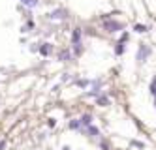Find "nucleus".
I'll return each mask as SVG.
<instances>
[{
  "label": "nucleus",
  "mask_w": 156,
  "mask_h": 150,
  "mask_svg": "<svg viewBox=\"0 0 156 150\" xmlns=\"http://www.w3.org/2000/svg\"><path fill=\"white\" fill-rule=\"evenodd\" d=\"M136 30H137V32H145V30H147V28H145L143 25H137V26H136Z\"/></svg>",
  "instance_id": "nucleus-10"
},
{
  "label": "nucleus",
  "mask_w": 156,
  "mask_h": 150,
  "mask_svg": "<svg viewBox=\"0 0 156 150\" xmlns=\"http://www.w3.org/2000/svg\"><path fill=\"white\" fill-rule=\"evenodd\" d=\"M49 53H51V45H49V43H45V45L41 47V54H49Z\"/></svg>",
  "instance_id": "nucleus-4"
},
{
  "label": "nucleus",
  "mask_w": 156,
  "mask_h": 150,
  "mask_svg": "<svg viewBox=\"0 0 156 150\" xmlns=\"http://www.w3.org/2000/svg\"><path fill=\"white\" fill-rule=\"evenodd\" d=\"M100 105H109V99L107 98H100Z\"/></svg>",
  "instance_id": "nucleus-8"
},
{
  "label": "nucleus",
  "mask_w": 156,
  "mask_h": 150,
  "mask_svg": "<svg viewBox=\"0 0 156 150\" xmlns=\"http://www.w3.org/2000/svg\"><path fill=\"white\" fill-rule=\"evenodd\" d=\"M122 53H124V45L119 41V43H117V54H122Z\"/></svg>",
  "instance_id": "nucleus-6"
},
{
  "label": "nucleus",
  "mask_w": 156,
  "mask_h": 150,
  "mask_svg": "<svg viewBox=\"0 0 156 150\" xmlns=\"http://www.w3.org/2000/svg\"><path fill=\"white\" fill-rule=\"evenodd\" d=\"M53 17L57 19V17H66V15H64V11H55V13H53Z\"/></svg>",
  "instance_id": "nucleus-7"
},
{
  "label": "nucleus",
  "mask_w": 156,
  "mask_h": 150,
  "mask_svg": "<svg viewBox=\"0 0 156 150\" xmlns=\"http://www.w3.org/2000/svg\"><path fill=\"white\" fill-rule=\"evenodd\" d=\"M25 6H30V8H34V6H38V0H21Z\"/></svg>",
  "instance_id": "nucleus-3"
},
{
  "label": "nucleus",
  "mask_w": 156,
  "mask_h": 150,
  "mask_svg": "<svg viewBox=\"0 0 156 150\" xmlns=\"http://www.w3.org/2000/svg\"><path fill=\"white\" fill-rule=\"evenodd\" d=\"M83 122H85V124H90V122H92V118L87 114V117H83Z\"/></svg>",
  "instance_id": "nucleus-9"
},
{
  "label": "nucleus",
  "mask_w": 156,
  "mask_h": 150,
  "mask_svg": "<svg viewBox=\"0 0 156 150\" xmlns=\"http://www.w3.org/2000/svg\"><path fill=\"white\" fill-rule=\"evenodd\" d=\"M105 28L109 32H117V30H122V25H120V23H115V21H107L105 23Z\"/></svg>",
  "instance_id": "nucleus-1"
},
{
  "label": "nucleus",
  "mask_w": 156,
  "mask_h": 150,
  "mask_svg": "<svg viewBox=\"0 0 156 150\" xmlns=\"http://www.w3.org/2000/svg\"><path fill=\"white\" fill-rule=\"evenodd\" d=\"M79 40H81V32H79V28H75V32H73V43L79 45Z\"/></svg>",
  "instance_id": "nucleus-2"
},
{
  "label": "nucleus",
  "mask_w": 156,
  "mask_h": 150,
  "mask_svg": "<svg viewBox=\"0 0 156 150\" xmlns=\"http://www.w3.org/2000/svg\"><path fill=\"white\" fill-rule=\"evenodd\" d=\"M147 53H149V49H147V47L143 45V47H141V53H139V60H143L145 56H147Z\"/></svg>",
  "instance_id": "nucleus-5"
}]
</instances>
